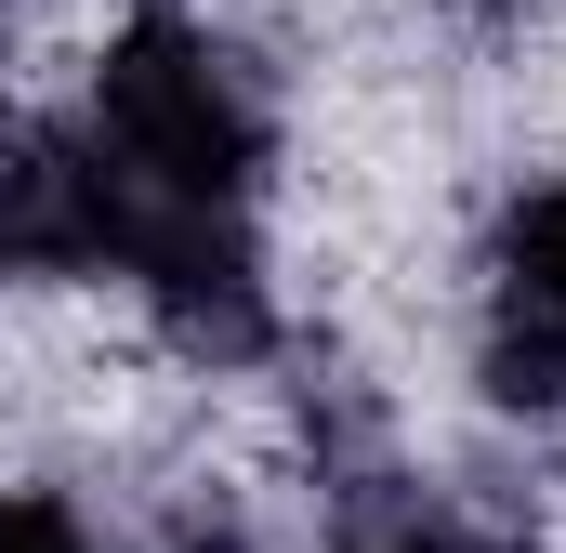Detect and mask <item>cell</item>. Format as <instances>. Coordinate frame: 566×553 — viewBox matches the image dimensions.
I'll use <instances>...</instances> for the list:
<instances>
[{
    "label": "cell",
    "instance_id": "cell-6",
    "mask_svg": "<svg viewBox=\"0 0 566 553\" xmlns=\"http://www.w3.org/2000/svg\"><path fill=\"white\" fill-rule=\"evenodd\" d=\"M0 553H119L66 488H0Z\"/></svg>",
    "mask_w": 566,
    "mask_h": 553
},
{
    "label": "cell",
    "instance_id": "cell-4",
    "mask_svg": "<svg viewBox=\"0 0 566 553\" xmlns=\"http://www.w3.org/2000/svg\"><path fill=\"white\" fill-rule=\"evenodd\" d=\"M474 276H488V303H527V316L566 330V171H514V185L488 198Z\"/></svg>",
    "mask_w": 566,
    "mask_h": 553
},
{
    "label": "cell",
    "instance_id": "cell-3",
    "mask_svg": "<svg viewBox=\"0 0 566 553\" xmlns=\"http://www.w3.org/2000/svg\"><path fill=\"white\" fill-rule=\"evenodd\" d=\"M133 238V185L93 119H40L0 93V290H106Z\"/></svg>",
    "mask_w": 566,
    "mask_h": 553
},
{
    "label": "cell",
    "instance_id": "cell-2",
    "mask_svg": "<svg viewBox=\"0 0 566 553\" xmlns=\"http://www.w3.org/2000/svg\"><path fill=\"white\" fill-rule=\"evenodd\" d=\"M119 290L158 330V356H185V383H264L303 356V316L277 290V251L251 211H198V198H133Z\"/></svg>",
    "mask_w": 566,
    "mask_h": 553
},
{
    "label": "cell",
    "instance_id": "cell-7",
    "mask_svg": "<svg viewBox=\"0 0 566 553\" xmlns=\"http://www.w3.org/2000/svg\"><path fill=\"white\" fill-rule=\"evenodd\" d=\"M158 553H264V541H251V528H224V514H198V528H171Z\"/></svg>",
    "mask_w": 566,
    "mask_h": 553
},
{
    "label": "cell",
    "instance_id": "cell-5",
    "mask_svg": "<svg viewBox=\"0 0 566 553\" xmlns=\"http://www.w3.org/2000/svg\"><path fill=\"white\" fill-rule=\"evenodd\" d=\"M461 369H474V409H488V421L566 435V330H554V316H527V303H474Z\"/></svg>",
    "mask_w": 566,
    "mask_h": 553
},
{
    "label": "cell",
    "instance_id": "cell-1",
    "mask_svg": "<svg viewBox=\"0 0 566 553\" xmlns=\"http://www.w3.org/2000/svg\"><path fill=\"white\" fill-rule=\"evenodd\" d=\"M80 119L93 145L119 158L133 198H198V211H251L290 158V119H277V66L185 13V0H133L93 66H80Z\"/></svg>",
    "mask_w": 566,
    "mask_h": 553
}]
</instances>
